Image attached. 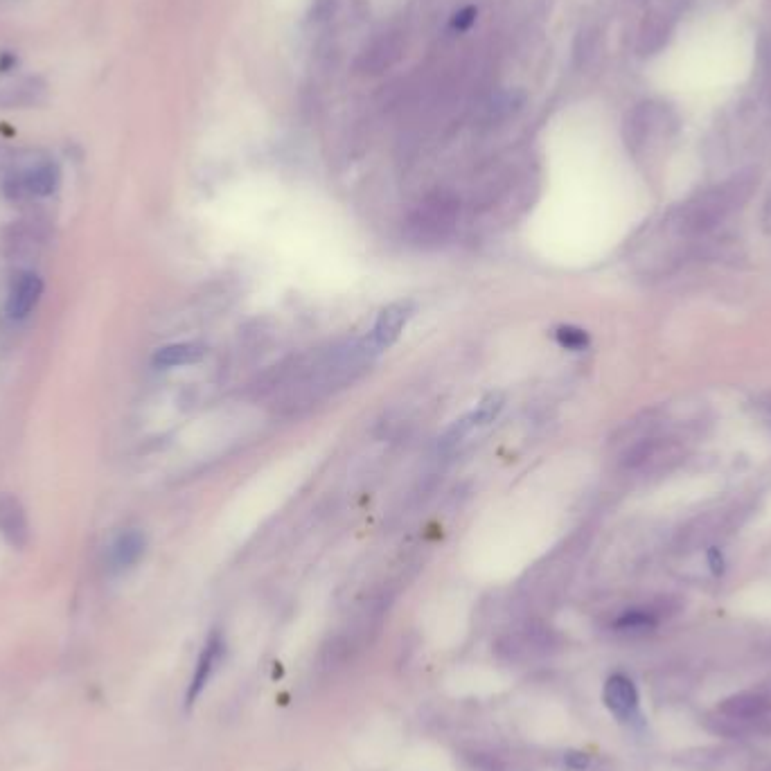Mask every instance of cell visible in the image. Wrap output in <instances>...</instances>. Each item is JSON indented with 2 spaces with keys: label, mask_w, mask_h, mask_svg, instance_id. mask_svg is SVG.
Instances as JSON below:
<instances>
[{
  "label": "cell",
  "mask_w": 771,
  "mask_h": 771,
  "mask_svg": "<svg viewBox=\"0 0 771 771\" xmlns=\"http://www.w3.org/2000/svg\"><path fill=\"white\" fill-rule=\"evenodd\" d=\"M758 183V174L740 172L733 179L724 181L715 188L699 192L697 197L686 201L679 210L672 212L668 219V230L677 242L688 244L724 224L735 210H740L749 201L753 188Z\"/></svg>",
  "instance_id": "1"
},
{
  "label": "cell",
  "mask_w": 771,
  "mask_h": 771,
  "mask_svg": "<svg viewBox=\"0 0 771 771\" xmlns=\"http://www.w3.org/2000/svg\"><path fill=\"white\" fill-rule=\"evenodd\" d=\"M206 357V348L201 343H172L156 350L154 366L156 368H181Z\"/></svg>",
  "instance_id": "14"
},
{
  "label": "cell",
  "mask_w": 771,
  "mask_h": 771,
  "mask_svg": "<svg viewBox=\"0 0 771 771\" xmlns=\"http://www.w3.org/2000/svg\"><path fill=\"white\" fill-rule=\"evenodd\" d=\"M469 431H474V424H472V420H469V415H465V418L456 420V422L451 424V427L445 431V436H442L440 445H442V447H454L456 442L463 440Z\"/></svg>",
  "instance_id": "18"
},
{
  "label": "cell",
  "mask_w": 771,
  "mask_h": 771,
  "mask_svg": "<svg viewBox=\"0 0 771 771\" xmlns=\"http://www.w3.org/2000/svg\"><path fill=\"white\" fill-rule=\"evenodd\" d=\"M677 129V115L668 104L641 102L627 113L625 143L634 154H641L654 140L670 136Z\"/></svg>",
  "instance_id": "2"
},
{
  "label": "cell",
  "mask_w": 771,
  "mask_h": 771,
  "mask_svg": "<svg viewBox=\"0 0 771 771\" xmlns=\"http://www.w3.org/2000/svg\"><path fill=\"white\" fill-rule=\"evenodd\" d=\"M564 760H566V765H569L575 771H582V769L589 767V756H587V753H580V751L566 753Z\"/></svg>",
  "instance_id": "21"
},
{
  "label": "cell",
  "mask_w": 771,
  "mask_h": 771,
  "mask_svg": "<svg viewBox=\"0 0 771 771\" xmlns=\"http://www.w3.org/2000/svg\"><path fill=\"white\" fill-rule=\"evenodd\" d=\"M555 341L569 352H584L591 345V336L578 325H560L555 330Z\"/></svg>",
  "instance_id": "17"
},
{
  "label": "cell",
  "mask_w": 771,
  "mask_h": 771,
  "mask_svg": "<svg viewBox=\"0 0 771 771\" xmlns=\"http://www.w3.org/2000/svg\"><path fill=\"white\" fill-rule=\"evenodd\" d=\"M708 560H711V566H713V571L715 573H722V553L720 551H717V548H711V551H708Z\"/></svg>",
  "instance_id": "22"
},
{
  "label": "cell",
  "mask_w": 771,
  "mask_h": 771,
  "mask_svg": "<svg viewBox=\"0 0 771 771\" xmlns=\"http://www.w3.org/2000/svg\"><path fill=\"white\" fill-rule=\"evenodd\" d=\"M767 699L760 693H735L720 702V713L729 720H758L767 713Z\"/></svg>",
  "instance_id": "13"
},
{
  "label": "cell",
  "mask_w": 771,
  "mask_h": 771,
  "mask_svg": "<svg viewBox=\"0 0 771 771\" xmlns=\"http://www.w3.org/2000/svg\"><path fill=\"white\" fill-rule=\"evenodd\" d=\"M686 456V449L679 438L648 436L634 442L625 454V467L634 472H661L679 465Z\"/></svg>",
  "instance_id": "3"
},
{
  "label": "cell",
  "mask_w": 771,
  "mask_h": 771,
  "mask_svg": "<svg viewBox=\"0 0 771 771\" xmlns=\"http://www.w3.org/2000/svg\"><path fill=\"white\" fill-rule=\"evenodd\" d=\"M602 697H605V704L609 711L616 717H620V720H629V717H634L638 708V693H636V686L632 684V679H627L625 675L609 677Z\"/></svg>",
  "instance_id": "12"
},
{
  "label": "cell",
  "mask_w": 771,
  "mask_h": 771,
  "mask_svg": "<svg viewBox=\"0 0 771 771\" xmlns=\"http://www.w3.org/2000/svg\"><path fill=\"white\" fill-rule=\"evenodd\" d=\"M474 21H476V10L474 7H465V10L456 12L454 19H451V28L458 32H465Z\"/></svg>",
  "instance_id": "20"
},
{
  "label": "cell",
  "mask_w": 771,
  "mask_h": 771,
  "mask_svg": "<svg viewBox=\"0 0 771 771\" xmlns=\"http://www.w3.org/2000/svg\"><path fill=\"white\" fill-rule=\"evenodd\" d=\"M765 224L771 228V192H769V199H767V206H765Z\"/></svg>",
  "instance_id": "23"
},
{
  "label": "cell",
  "mask_w": 771,
  "mask_h": 771,
  "mask_svg": "<svg viewBox=\"0 0 771 771\" xmlns=\"http://www.w3.org/2000/svg\"><path fill=\"white\" fill-rule=\"evenodd\" d=\"M221 657H224V638H221L219 632H212L210 638L206 641V645H203V650L199 654V661H197V668H194V675H192V681L188 686V693H185V706L192 708L194 702H197L199 695L206 690L208 681L212 677V672L217 670V663L221 661Z\"/></svg>",
  "instance_id": "7"
},
{
  "label": "cell",
  "mask_w": 771,
  "mask_h": 771,
  "mask_svg": "<svg viewBox=\"0 0 771 771\" xmlns=\"http://www.w3.org/2000/svg\"><path fill=\"white\" fill-rule=\"evenodd\" d=\"M0 535L14 548H25L30 542V524L23 503L12 494L0 496Z\"/></svg>",
  "instance_id": "8"
},
{
  "label": "cell",
  "mask_w": 771,
  "mask_h": 771,
  "mask_svg": "<svg viewBox=\"0 0 771 771\" xmlns=\"http://www.w3.org/2000/svg\"><path fill=\"white\" fill-rule=\"evenodd\" d=\"M596 50H598L596 30H584L578 37V48H575V55H578L580 64H587V61L596 55Z\"/></svg>",
  "instance_id": "19"
},
{
  "label": "cell",
  "mask_w": 771,
  "mask_h": 771,
  "mask_svg": "<svg viewBox=\"0 0 771 771\" xmlns=\"http://www.w3.org/2000/svg\"><path fill=\"white\" fill-rule=\"evenodd\" d=\"M43 294V282L34 271H21L19 276L14 278L10 294H7V316L12 321H23L32 314V309L37 307L39 298Z\"/></svg>",
  "instance_id": "5"
},
{
  "label": "cell",
  "mask_w": 771,
  "mask_h": 771,
  "mask_svg": "<svg viewBox=\"0 0 771 771\" xmlns=\"http://www.w3.org/2000/svg\"><path fill=\"white\" fill-rule=\"evenodd\" d=\"M147 551V537L145 533H140L136 528H129L115 537V542L111 546V569L113 571H129L143 560V555Z\"/></svg>",
  "instance_id": "11"
},
{
  "label": "cell",
  "mask_w": 771,
  "mask_h": 771,
  "mask_svg": "<svg viewBox=\"0 0 771 771\" xmlns=\"http://www.w3.org/2000/svg\"><path fill=\"white\" fill-rule=\"evenodd\" d=\"M413 226L418 228V239H440L447 235V230L454 226V203L445 199H433L424 203V208L418 212Z\"/></svg>",
  "instance_id": "9"
},
{
  "label": "cell",
  "mask_w": 771,
  "mask_h": 771,
  "mask_svg": "<svg viewBox=\"0 0 771 771\" xmlns=\"http://www.w3.org/2000/svg\"><path fill=\"white\" fill-rule=\"evenodd\" d=\"M657 625V616L648 609H632L625 611L623 616L616 618V629L618 632H629V634H638V632H650Z\"/></svg>",
  "instance_id": "16"
},
{
  "label": "cell",
  "mask_w": 771,
  "mask_h": 771,
  "mask_svg": "<svg viewBox=\"0 0 771 771\" xmlns=\"http://www.w3.org/2000/svg\"><path fill=\"white\" fill-rule=\"evenodd\" d=\"M59 185V170L55 163H41L25 176H14L5 183V192L14 199H21L25 194L32 197H50Z\"/></svg>",
  "instance_id": "6"
},
{
  "label": "cell",
  "mask_w": 771,
  "mask_h": 771,
  "mask_svg": "<svg viewBox=\"0 0 771 771\" xmlns=\"http://www.w3.org/2000/svg\"><path fill=\"white\" fill-rule=\"evenodd\" d=\"M503 406H505V397L501 393H487L483 400L478 402L476 409L467 415H469V420H472L474 429L487 427V424H492L496 418H499Z\"/></svg>",
  "instance_id": "15"
},
{
  "label": "cell",
  "mask_w": 771,
  "mask_h": 771,
  "mask_svg": "<svg viewBox=\"0 0 771 771\" xmlns=\"http://www.w3.org/2000/svg\"><path fill=\"white\" fill-rule=\"evenodd\" d=\"M413 314H415V305L411 303V300H397V303H391V305H386L384 309H381V312L377 314L375 325H372L370 334L361 343L368 357L393 348L397 339L402 336L404 327L409 325Z\"/></svg>",
  "instance_id": "4"
},
{
  "label": "cell",
  "mask_w": 771,
  "mask_h": 771,
  "mask_svg": "<svg viewBox=\"0 0 771 771\" xmlns=\"http://www.w3.org/2000/svg\"><path fill=\"white\" fill-rule=\"evenodd\" d=\"M672 34V19L663 12H652L645 16V21L638 30L636 50L641 57H652L668 46Z\"/></svg>",
  "instance_id": "10"
}]
</instances>
